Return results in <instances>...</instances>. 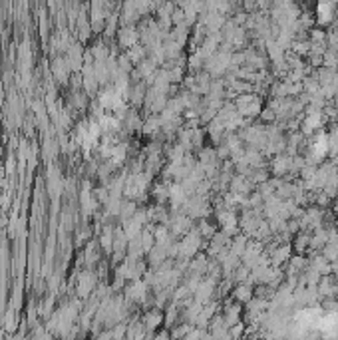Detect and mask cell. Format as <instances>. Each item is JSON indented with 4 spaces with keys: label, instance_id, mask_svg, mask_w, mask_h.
<instances>
[{
    "label": "cell",
    "instance_id": "9a60e30c",
    "mask_svg": "<svg viewBox=\"0 0 338 340\" xmlns=\"http://www.w3.org/2000/svg\"><path fill=\"white\" fill-rule=\"evenodd\" d=\"M187 64H189V68L193 70V72H201L203 66H205V60H203L201 56H199V52L195 50V52H191V54H189V58H187Z\"/></svg>",
    "mask_w": 338,
    "mask_h": 340
},
{
    "label": "cell",
    "instance_id": "ffe728a7",
    "mask_svg": "<svg viewBox=\"0 0 338 340\" xmlns=\"http://www.w3.org/2000/svg\"><path fill=\"white\" fill-rule=\"evenodd\" d=\"M336 72H338V70H336Z\"/></svg>",
    "mask_w": 338,
    "mask_h": 340
},
{
    "label": "cell",
    "instance_id": "8fae6325",
    "mask_svg": "<svg viewBox=\"0 0 338 340\" xmlns=\"http://www.w3.org/2000/svg\"><path fill=\"white\" fill-rule=\"evenodd\" d=\"M163 123H161V117L159 115H147L145 121H143V132L147 136H156L158 132H161Z\"/></svg>",
    "mask_w": 338,
    "mask_h": 340
},
{
    "label": "cell",
    "instance_id": "5b68a950",
    "mask_svg": "<svg viewBox=\"0 0 338 340\" xmlns=\"http://www.w3.org/2000/svg\"><path fill=\"white\" fill-rule=\"evenodd\" d=\"M255 189H257V187L249 181L247 177L237 175V173L233 175V179H231V183H229V191H231V193H235V195H245V197H249Z\"/></svg>",
    "mask_w": 338,
    "mask_h": 340
},
{
    "label": "cell",
    "instance_id": "6da1fadb",
    "mask_svg": "<svg viewBox=\"0 0 338 340\" xmlns=\"http://www.w3.org/2000/svg\"><path fill=\"white\" fill-rule=\"evenodd\" d=\"M291 163H293V158L287 156V153H279L270 159V167L269 173L274 175L276 179H285L287 175H291Z\"/></svg>",
    "mask_w": 338,
    "mask_h": 340
},
{
    "label": "cell",
    "instance_id": "5bb4252c",
    "mask_svg": "<svg viewBox=\"0 0 338 340\" xmlns=\"http://www.w3.org/2000/svg\"><path fill=\"white\" fill-rule=\"evenodd\" d=\"M320 255H322L328 263L338 261V243H328V245H324V249L320 251Z\"/></svg>",
    "mask_w": 338,
    "mask_h": 340
},
{
    "label": "cell",
    "instance_id": "2e32d148",
    "mask_svg": "<svg viewBox=\"0 0 338 340\" xmlns=\"http://www.w3.org/2000/svg\"><path fill=\"white\" fill-rule=\"evenodd\" d=\"M309 42H315V44L326 42V30H322V28H311L309 30Z\"/></svg>",
    "mask_w": 338,
    "mask_h": 340
},
{
    "label": "cell",
    "instance_id": "277c9868",
    "mask_svg": "<svg viewBox=\"0 0 338 340\" xmlns=\"http://www.w3.org/2000/svg\"><path fill=\"white\" fill-rule=\"evenodd\" d=\"M270 259V267H281V265H285L291 257H293V245L291 243H283V245H279V247H274V249L267 253Z\"/></svg>",
    "mask_w": 338,
    "mask_h": 340
},
{
    "label": "cell",
    "instance_id": "8992f818",
    "mask_svg": "<svg viewBox=\"0 0 338 340\" xmlns=\"http://www.w3.org/2000/svg\"><path fill=\"white\" fill-rule=\"evenodd\" d=\"M309 261H311V267H313L320 276H330V274H332V263H328L320 253H315V257L309 259Z\"/></svg>",
    "mask_w": 338,
    "mask_h": 340
},
{
    "label": "cell",
    "instance_id": "30bf717a",
    "mask_svg": "<svg viewBox=\"0 0 338 340\" xmlns=\"http://www.w3.org/2000/svg\"><path fill=\"white\" fill-rule=\"evenodd\" d=\"M253 296V283H241L235 291H233V298L239 302H249Z\"/></svg>",
    "mask_w": 338,
    "mask_h": 340
},
{
    "label": "cell",
    "instance_id": "52a82bcc",
    "mask_svg": "<svg viewBox=\"0 0 338 340\" xmlns=\"http://www.w3.org/2000/svg\"><path fill=\"white\" fill-rule=\"evenodd\" d=\"M316 287H318L316 293H318L320 296H332L338 293V283L332 279V276H322L320 283H318Z\"/></svg>",
    "mask_w": 338,
    "mask_h": 340
},
{
    "label": "cell",
    "instance_id": "7c38bea8",
    "mask_svg": "<svg viewBox=\"0 0 338 340\" xmlns=\"http://www.w3.org/2000/svg\"><path fill=\"white\" fill-rule=\"evenodd\" d=\"M195 229L199 231V235H201L203 239H207V243L213 239V235L217 233V227L215 225H211L207 219H199V223L195 225Z\"/></svg>",
    "mask_w": 338,
    "mask_h": 340
},
{
    "label": "cell",
    "instance_id": "e0dca14e",
    "mask_svg": "<svg viewBox=\"0 0 338 340\" xmlns=\"http://www.w3.org/2000/svg\"><path fill=\"white\" fill-rule=\"evenodd\" d=\"M203 139H205V134H203L201 128L191 130V147L193 149H203Z\"/></svg>",
    "mask_w": 338,
    "mask_h": 340
},
{
    "label": "cell",
    "instance_id": "3957f363",
    "mask_svg": "<svg viewBox=\"0 0 338 340\" xmlns=\"http://www.w3.org/2000/svg\"><path fill=\"white\" fill-rule=\"evenodd\" d=\"M119 34H117V40H119V46L121 48H126V50H130V48H134L137 46L139 42V28L137 26H119V30H117Z\"/></svg>",
    "mask_w": 338,
    "mask_h": 340
},
{
    "label": "cell",
    "instance_id": "ac0fdd59",
    "mask_svg": "<svg viewBox=\"0 0 338 340\" xmlns=\"http://www.w3.org/2000/svg\"><path fill=\"white\" fill-rule=\"evenodd\" d=\"M259 117H261V121H263L265 126L276 123V113L272 112L269 106H265V108H263V112H261V115H259Z\"/></svg>",
    "mask_w": 338,
    "mask_h": 340
},
{
    "label": "cell",
    "instance_id": "d6986e66",
    "mask_svg": "<svg viewBox=\"0 0 338 340\" xmlns=\"http://www.w3.org/2000/svg\"><path fill=\"white\" fill-rule=\"evenodd\" d=\"M336 225H338V215H336Z\"/></svg>",
    "mask_w": 338,
    "mask_h": 340
},
{
    "label": "cell",
    "instance_id": "4fadbf2b",
    "mask_svg": "<svg viewBox=\"0 0 338 340\" xmlns=\"http://www.w3.org/2000/svg\"><path fill=\"white\" fill-rule=\"evenodd\" d=\"M94 285H96V274L91 271L82 272V276H80V293L82 295L90 293L91 289H94Z\"/></svg>",
    "mask_w": 338,
    "mask_h": 340
},
{
    "label": "cell",
    "instance_id": "9c48e42d",
    "mask_svg": "<svg viewBox=\"0 0 338 340\" xmlns=\"http://www.w3.org/2000/svg\"><path fill=\"white\" fill-rule=\"evenodd\" d=\"M309 245H311V233L300 231L298 235H294L293 249L296 251V255H304V253H309Z\"/></svg>",
    "mask_w": 338,
    "mask_h": 340
},
{
    "label": "cell",
    "instance_id": "7a4b0ae2",
    "mask_svg": "<svg viewBox=\"0 0 338 340\" xmlns=\"http://www.w3.org/2000/svg\"><path fill=\"white\" fill-rule=\"evenodd\" d=\"M336 18V4L334 2H320L316 6V24L320 26H332Z\"/></svg>",
    "mask_w": 338,
    "mask_h": 340
},
{
    "label": "cell",
    "instance_id": "ba28073f",
    "mask_svg": "<svg viewBox=\"0 0 338 340\" xmlns=\"http://www.w3.org/2000/svg\"><path fill=\"white\" fill-rule=\"evenodd\" d=\"M326 136H328V158L332 159L338 156V121L328 126Z\"/></svg>",
    "mask_w": 338,
    "mask_h": 340
}]
</instances>
